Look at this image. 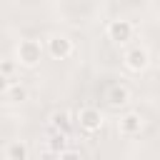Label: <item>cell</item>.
Returning a JSON list of instances; mask_svg holds the SVG:
<instances>
[{
	"instance_id": "10",
	"label": "cell",
	"mask_w": 160,
	"mask_h": 160,
	"mask_svg": "<svg viewBox=\"0 0 160 160\" xmlns=\"http://www.w3.org/2000/svg\"><path fill=\"white\" fill-rule=\"evenodd\" d=\"M2 98H5L8 102H22V100H28V90H25V85L12 82V85L2 88Z\"/></svg>"
},
{
	"instance_id": "9",
	"label": "cell",
	"mask_w": 160,
	"mask_h": 160,
	"mask_svg": "<svg viewBox=\"0 0 160 160\" xmlns=\"http://www.w3.org/2000/svg\"><path fill=\"white\" fill-rule=\"evenodd\" d=\"M48 125H50V130H55V132H68L70 125H72V120H70V115H68L65 110H52L50 118H48Z\"/></svg>"
},
{
	"instance_id": "3",
	"label": "cell",
	"mask_w": 160,
	"mask_h": 160,
	"mask_svg": "<svg viewBox=\"0 0 160 160\" xmlns=\"http://www.w3.org/2000/svg\"><path fill=\"white\" fill-rule=\"evenodd\" d=\"M122 65H125L130 72H138V75L145 72V70L150 68V52H148V48L140 45V42L125 48V52H122Z\"/></svg>"
},
{
	"instance_id": "1",
	"label": "cell",
	"mask_w": 160,
	"mask_h": 160,
	"mask_svg": "<svg viewBox=\"0 0 160 160\" xmlns=\"http://www.w3.org/2000/svg\"><path fill=\"white\" fill-rule=\"evenodd\" d=\"M42 55H45V42L38 38H22L15 45V60L20 62V68H28V70L38 68Z\"/></svg>"
},
{
	"instance_id": "6",
	"label": "cell",
	"mask_w": 160,
	"mask_h": 160,
	"mask_svg": "<svg viewBox=\"0 0 160 160\" xmlns=\"http://www.w3.org/2000/svg\"><path fill=\"white\" fill-rule=\"evenodd\" d=\"M105 35H108V40H112V42H118V45H128V42L132 40V35H135V28H132L130 20L118 18V20H110V22L105 25Z\"/></svg>"
},
{
	"instance_id": "8",
	"label": "cell",
	"mask_w": 160,
	"mask_h": 160,
	"mask_svg": "<svg viewBox=\"0 0 160 160\" xmlns=\"http://www.w3.org/2000/svg\"><path fill=\"white\" fill-rule=\"evenodd\" d=\"M5 160H30V148L25 140L15 138V140H8L5 145Z\"/></svg>"
},
{
	"instance_id": "13",
	"label": "cell",
	"mask_w": 160,
	"mask_h": 160,
	"mask_svg": "<svg viewBox=\"0 0 160 160\" xmlns=\"http://www.w3.org/2000/svg\"><path fill=\"white\" fill-rule=\"evenodd\" d=\"M55 160H82V155H80L78 150H72V148H68V150H62L60 155H55Z\"/></svg>"
},
{
	"instance_id": "4",
	"label": "cell",
	"mask_w": 160,
	"mask_h": 160,
	"mask_svg": "<svg viewBox=\"0 0 160 160\" xmlns=\"http://www.w3.org/2000/svg\"><path fill=\"white\" fill-rule=\"evenodd\" d=\"M115 128H118L120 138H138V135L142 132V128H145V118H142L138 110H125V112L118 118Z\"/></svg>"
},
{
	"instance_id": "2",
	"label": "cell",
	"mask_w": 160,
	"mask_h": 160,
	"mask_svg": "<svg viewBox=\"0 0 160 160\" xmlns=\"http://www.w3.org/2000/svg\"><path fill=\"white\" fill-rule=\"evenodd\" d=\"M75 120H78L80 130H82V132H88V135L100 132V130H102V125H105V115H102V110H100V108H95V105H82V108L75 112Z\"/></svg>"
},
{
	"instance_id": "11",
	"label": "cell",
	"mask_w": 160,
	"mask_h": 160,
	"mask_svg": "<svg viewBox=\"0 0 160 160\" xmlns=\"http://www.w3.org/2000/svg\"><path fill=\"white\" fill-rule=\"evenodd\" d=\"M48 150L52 155H60L62 150H68V132H55L52 130V138L48 140Z\"/></svg>"
},
{
	"instance_id": "7",
	"label": "cell",
	"mask_w": 160,
	"mask_h": 160,
	"mask_svg": "<svg viewBox=\"0 0 160 160\" xmlns=\"http://www.w3.org/2000/svg\"><path fill=\"white\" fill-rule=\"evenodd\" d=\"M105 100H108L110 108L120 110V108H125V105L130 102V88L122 85V82H112V85L105 90Z\"/></svg>"
},
{
	"instance_id": "5",
	"label": "cell",
	"mask_w": 160,
	"mask_h": 160,
	"mask_svg": "<svg viewBox=\"0 0 160 160\" xmlns=\"http://www.w3.org/2000/svg\"><path fill=\"white\" fill-rule=\"evenodd\" d=\"M45 52H48L52 60H68V58L75 52V45H72V40H70L68 35L55 32V35H50V38L45 40Z\"/></svg>"
},
{
	"instance_id": "12",
	"label": "cell",
	"mask_w": 160,
	"mask_h": 160,
	"mask_svg": "<svg viewBox=\"0 0 160 160\" xmlns=\"http://www.w3.org/2000/svg\"><path fill=\"white\" fill-rule=\"evenodd\" d=\"M20 68V62L15 60V58H2V62H0V75L5 78V80H15V70Z\"/></svg>"
}]
</instances>
